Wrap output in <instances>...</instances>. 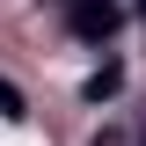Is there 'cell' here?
<instances>
[{"mask_svg": "<svg viewBox=\"0 0 146 146\" xmlns=\"http://www.w3.org/2000/svg\"><path fill=\"white\" fill-rule=\"evenodd\" d=\"M66 22L80 36H110L117 29V7H110V0H66Z\"/></svg>", "mask_w": 146, "mask_h": 146, "instance_id": "cell-1", "label": "cell"}, {"mask_svg": "<svg viewBox=\"0 0 146 146\" xmlns=\"http://www.w3.org/2000/svg\"><path fill=\"white\" fill-rule=\"evenodd\" d=\"M88 146H139V131H131V124H110V131H95Z\"/></svg>", "mask_w": 146, "mask_h": 146, "instance_id": "cell-2", "label": "cell"}, {"mask_svg": "<svg viewBox=\"0 0 146 146\" xmlns=\"http://www.w3.org/2000/svg\"><path fill=\"white\" fill-rule=\"evenodd\" d=\"M139 15H146V0H139Z\"/></svg>", "mask_w": 146, "mask_h": 146, "instance_id": "cell-3", "label": "cell"}]
</instances>
